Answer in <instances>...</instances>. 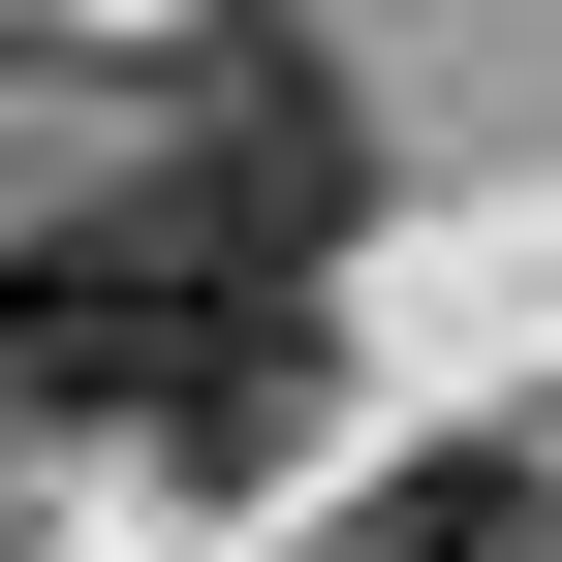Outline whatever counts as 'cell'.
Wrapping results in <instances>:
<instances>
[{
  "label": "cell",
  "instance_id": "1",
  "mask_svg": "<svg viewBox=\"0 0 562 562\" xmlns=\"http://www.w3.org/2000/svg\"><path fill=\"white\" fill-rule=\"evenodd\" d=\"M157 438V469H281L313 438V281H220L157 220V188H94V220L0 250V438Z\"/></svg>",
  "mask_w": 562,
  "mask_h": 562
},
{
  "label": "cell",
  "instance_id": "2",
  "mask_svg": "<svg viewBox=\"0 0 562 562\" xmlns=\"http://www.w3.org/2000/svg\"><path fill=\"white\" fill-rule=\"evenodd\" d=\"M157 220L220 250V281H313L344 220H375V125H344V63H313V32H220V63H188V125H157Z\"/></svg>",
  "mask_w": 562,
  "mask_h": 562
},
{
  "label": "cell",
  "instance_id": "3",
  "mask_svg": "<svg viewBox=\"0 0 562 562\" xmlns=\"http://www.w3.org/2000/svg\"><path fill=\"white\" fill-rule=\"evenodd\" d=\"M375 562H562V469H531V438H438V469L375 501Z\"/></svg>",
  "mask_w": 562,
  "mask_h": 562
}]
</instances>
